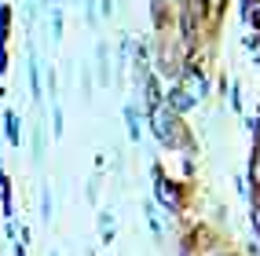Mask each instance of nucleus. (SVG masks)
Instances as JSON below:
<instances>
[{"mask_svg":"<svg viewBox=\"0 0 260 256\" xmlns=\"http://www.w3.org/2000/svg\"><path fill=\"white\" fill-rule=\"evenodd\" d=\"M99 234H103V242H114V212H99Z\"/></svg>","mask_w":260,"mask_h":256,"instance_id":"nucleus-1","label":"nucleus"},{"mask_svg":"<svg viewBox=\"0 0 260 256\" xmlns=\"http://www.w3.org/2000/svg\"><path fill=\"white\" fill-rule=\"evenodd\" d=\"M147 224H150V234H154V242H161V224H158V212H154V205H147Z\"/></svg>","mask_w":260,"mask_h":256,"instance_id":"nucleus-2","label":"nucleus"},{"mask_svg":"<svg viewBox=\"0 0 260 256\" xmlns=\"http://www.w3.org/2000/svg\"><path fill=\"white\" fill-rule=\"evenodd\" d=\"M8 135H11V143L19 147V117L15 114H8Z\"/></svg>","mask_w":260,"mask_h":256,"instance_id":"nucleus-3","label":"nucleus"},{"mask_svg":"<svg viewBox=\"0 0 260 256\" xmlns=\"http://www.w3.org/2000/svg\"><path fill=\"white\" fill-rule=\"evenodd\" d=\"M51 209H55V205H51V191H44V201H41V216H44V220H51V216H55Z\"/></svg>","mask_w":260,"mask_h":256,"instance_id":"nucleus-4","label":"nucleus"},{"mask_svg":"<svg viewBox=\"0 0 260 256\" xmlns=\"http://www.w3.org/2000/svg\"><path fill=\"white\" fill-rule=\"evenodd\" d=\"M15 256H26V252H22V249H19V252H15Z\"/></svg>","mask_w":260,"mask_h":256,"instance_id":"nucleus-5","label":"nucleus"}]
</instances>
